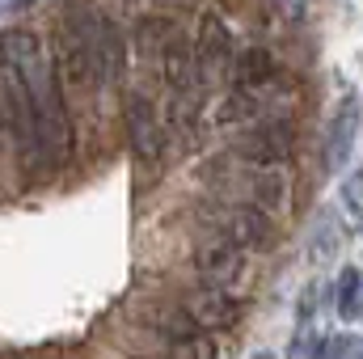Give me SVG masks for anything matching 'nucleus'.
Returning <instances> with one entry per match:
<instances>
[{"mask_svg":"<svg viewBox=\"0 0 363 359\" xmlns=\"http://www.w3.org/2000/svg\"><path fill=\"white\" fill-rule=\"evenodd\" d=\"M0 55L21 72V81H26V89H30L47 165H55V170L68 165V157H72V123H68V110H64V97H60V72H55V64L47 60L38 34L26 30V26L4 30V34H0Z\"/></svg>","mask_w":363,"mask_h":359,"instance_id":"obj_1","label":"nucleus"},{"mask_svg":"<svg viewBox=\"0 0 363 359\" xmlns=\"http://www.w3.org/2000/svg\"><path fill=\"white\" fill-rule=\"evenodd\" d=\"M0 136L17 148V157H21L26 170H43V165H47L30 89H26L21 72H17L4 55H0Z\"/></svg>","mask_w":363,"mask_h":359,"instance_id":"obj_2","label":"nucleus"},{"mask_svg":"<svg viewBox=\"0 0 363 359\" xmlns=\"http://www.w3.org/2000/svg\"><path fill=\"white\" fill-rule=\"evenodd\" d=\"M72 26L81 30V43H85V60H89L93 85H110V81H118V68H123V43H118L114 21H110L97 4H81Z\"/></svg>","mask_w":363,"mask_h":359,"instance_id":"obj_3","label":"nucleus"},{"mask_svg":"<svg viewBox=\"0 0 363 359\" xmlns=\"http://www.w3.org/2000/svg\"><path fill=\"white\" fill-rule=\"evenodd\" d=\"M203 216L216 233H224L228 241H237L245 250H271L274 245V216H267L254 203H216Z\"/></svg>","mask_w":363,"mask_h":359,"instance_id":"obj_4","label":"nucleus"},{"mask_svg":"<svg viewBox=\"0 0 363 359\" xmlns=\"http://www.w3.org/2000/svg\"><path fill=\"white\" fill-rule=\"evenodd\" d=\"M123 118H127V140H131L135 161H140V165H148V170H161L165 131H161L157 106H152L144 93H127V101H123Z\"/></svg>","mask_w":363,"mask_h":359,"instance_id":"obj_5","label":"nucleus"},{"mask_svg":"<svg viewBox=\"0 0 363 359\" xmlns=\"http://www.w3.org/2000/svg\"><path fill=\"white\" fill-rule=\"evenodd\" d=\"M194 263H199V275H203V283H216V287H241V279H245V245H237V241H228L224 233H207L203 241H199V254H194Z\"/></svg>","mask_w":363,"mask_h":359,"instance_id":"obj_6","label":"nucleus"},{"mask_svg":"<svg viewBox=\"0 0 363 359\" xmlns=\"http://www.w3.org/2000/svg\"><path fill=\"white\" fill-rule=\"evenodd\" d=\"M182 309H186L190 321H194L199 330H207V334L233 330V326L241 321V313H245L241 296L228 292V287H216V283H203L199 292H190V296L182 300Z\"/></svg>","mask_w":363,"mask_h":359,"instance_id":"obj_7","label":"nucleus"},{"mask_svg":"<svg viewBox=\"0 0 363 359\" xmlns=\"http://www.w3.org/2000/svg\"><path fill=\"white\" fill-rule=\"evenodd\" d=\"M241 182H245V203H254V207H262L267 216H287L291 211V174H287V165L279 161V165H254V161H245V170H241Z\"/></svg>","mask_w":363,"mask_h":359,"instance_id":"obj_8","label":"nucleus"},{"mask_svg":"<svg viewBox=\"0 0 363 359\" xmlns=\"http://www.w3.org/2000/svg\"><path fill=\"white\" fill-rule=\"evenodd\" d=\"M355 136H359V97L347 93L325 127V170L330 174H342V165L351 161V148H355Z\"/></svg>","mask_w":363,"mask_h":359,"instance_id":"obj_9","label":"nucleus"},{"mask_svg":"<svg viewBox=\"0 0 363 359\" xmlns=\"http://www.w3.org/2000/svg\"><path fill=\"white\" fill-rule=\"evenodd\" d=\"M291 140H296V136H291V123H283V118L258 123V127L241 140V157L254 161V165H279V161H287Z\"/></svg>","mask_w":363,"mask_h":359,"instance_id":"obj_10","label":"nucleus"},{"mask_svg":"<svg viewBox=\"0 0 363 359\" xmlns=\"http://www.w3.org/2000/svg\"><path fill=\"white\" fill-rule=\"evenodd\" d=\"M194 55H199V64H203V77L233 68V34H228V26H224L220 17H211V13L203 17L199 38H194Z\"/></svg>","mask_w":363,"mask_h":359,"instance_id":"obj_11","label":"nucleus"},{"mask_svg":"<svg viewBox=\"0 0 363 359\" xmlns=\"http://www.w3.org/2000/svg\"><path fill=\"white\" fill-rule=\"evenodd\" d=\"M233 77H237V89H262V85H271L274 77H279V68H274V60L262 51V47H254V51H245L241 60H233Z\"/></svg>","mask_w":363,"mask_h":359,"instance_id":"obj_12","label":"nucleus"},{"mask_svg":"<svg viewBox=\"0 0 363 359\" xmlns=\"http://www.w3.org/2000/svg\"><path fill=\"white\" fill-rule=\"evenodd\" d=\"M287 359H330V334L317 326V317H300L296 334H291V347Z\"/></svg>","mask_w":363,"mask_h":359,"instance_id":"obj_13","label":"nucleus"},{"mask_svg":"<svg viewBox=\"0 0 363 359\" xmlns=\"http://www.w3.org/2000/svg\"><path fill=\"white\" fill-rule=\"evenodd\" d=\"M334 309H338V317H342V321L359 317V309H363V275H359V267H347L342 275H338Z\"/></svg>","mask_w":363,"mask_h":359,"instance_id":"obj_14","label":"nucleus"},{"mask_svg":"<svg viewBox=\"0 0 363 359\" xmlns=\"http://www.w3.org/2000/svg\"><path fill=\"white\" fill-rule=\"evenodd\" d=\"M174 359H216V338L207 330H194L186 338H174Z\"/></svg>","mask_w":363,"mask_h":359,"instance_id":"obj_15","label":"nucleus"},{"mask_svg":"<svg viewBox=\"0 0 363 359\" xmlns=\"http://www.w3.org/2000/svg\"><path fill=\"white\" fill-rule=\"evenodd\" d=\"M338 254V224L330 220V216H321V233L313 228V263L321 267V263H330Z\"/></svg>","mask_w":363,"mask_h":359,"instance_id":"obj_16","label":"nucleus"},{"mask_svg":"<svg viewBox=\"0 0 363 359\" xmlns=\"http://www.w3.org/2000/svg\"><path fill=\"white\" fill-rule=\"evenodd\" d=\"M342 211H347L351 224H363V170H355L342 182Z\"/></svg>","mask_w":363,"mask_h":359,"instance_id":"obj_17","label":"nucleus"},{"mask_svg":"<svg viewBox=\"0 0 363 359\" xmlns=\"http://www.w3.org/2000/svg\"><path fill=\"white\" fill-rule=\"evenodd\" d=\"M330 359H363V338L359 334H338V338H330Z\"/></svg>","mask_w":363,"mask_h":359,"instance_id":"obj_18","label":"nucleus"},{"mask_svg":"<svg viewBox=\"0 0 363 359\" xmlns=\"http://www.w3.org/2000/svg\"><path fill=\"white\" fill-rule=\"evenodd\" d=\"M250 359H274L271 351H258V355H250Z\"/></svg>","mask_w":363,"mask_h":359,"instance_id":"obj_19","label":"nucleus"},{"mask_svg":"<svg viewBox=\"0 0 363 359\" xmlns=\"http://www.w3.org/2000/svg\"><path fill=\"white\" fill-rule=\"evenodd\" d=\"M0 4H9V0H0Z\"/></svg>","mask_w":363,"mask_h":359,"instance_id":"obj_20","label":"nucleus"},{"mask_svg":"<svg viewBox=\"0 0 363 359\" xmlns=\"http://www.w3.org/2000/svg\"><path fill=\"white\" fill-rule=\"evenodd\" d=\"M359 317H363V309H359Z\"/></svg>","mask_w":363,"mask_h":359,"instance_id":"obj_21","label":"nucleus"}]
</instances>
